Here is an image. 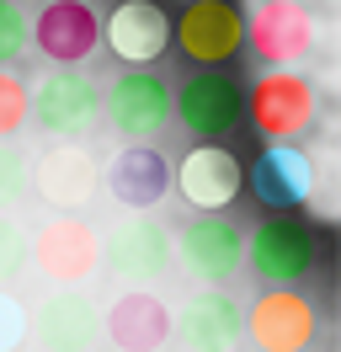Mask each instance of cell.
Returning a JSON list of instances; mask_svg holds the SVG:
<instances>
[{
  "instance_id": "obj_1",
  "label": "cell",
  "mask_w": 341,
  "mask_h": 352,
  "mask_svg": "<svg viewBox=\"0 0 341 352\" xmlns=\"http://www.w3.org/2000/svg\"><path fill=\"white\" fill-rule=\"evenodd\" d=\"M245 118L261 139L294 144L320 123V86L304 69H261L245 96Z\"/></svg>"
},
{
  "instance_id": "obj_2",
  "label": "cell",
  "mask_w": 341,
  "mask_h": 352,
  "mask_svg": "<svg viewBox=\"0 0 341 352\" xmlns=\"http://www.w3.org/2000/svg\"><path fill=\"white\" fill-rule=\"evenodd\" d=\"M27 262L54 288H85L102 272V235L80 214H59V219L43 224L38 235H27Z\"/></svg>"
},
{
  "instance_id": "obj_3",
  "label": "cell",
  "mask_w": 341,
  "mask_h": 352,
  "mask_svg": "<svg viewBox=\"0 0 341 352\" xmlns=\"http://www.w3.org/2000/svg\"><path fill=\"white\" fill-rule=\"evenodd\" d=\"M27 123L54 133L59 144H80L85 133L102 123V91L85 69H48L32 86V112Z\"/></svg>"
},
{
  "instance_id": "obj_4",
  "label": "cell",
  "mask_w": 341,
  "mask_h": 352,
  "mask_svg": "<svg viewBox=\"0 0 341 352\" xmlns=\"http://www.w3.org/2000/svg\"><path fill=\"white\" fill-rule=\"evenodd\" d=\"M245 43L267 69H298L320 43V22L298 0H256L245 16Z\"/></svg>"
},
{
  "instance_id": "obj_5",
  "label": "cell",
  "mask_w": 341,
  "mask_h": 352,
  "mask_svg": "<svg viewBox=\"0 0 341 352\" xmlns=\"http://www.w3.org/2000/svg\"><path fill=\"white\" fill-rule=\"evenodd\" d=\"M320 262V241L315 230L294 214H277V219L256 224V235L245 241V267L267 288H298Z\"/></svg>"
},
{
  "instance_id": "obj_6",
  "label": "cell",
  "mask_w": 341,
  "mask_h": 352,
  "mask_svg": "<svg viewBox=\"0 0 341 352\" xmlns=\"http://www.w3.org/2000/svg\"><path fill=\"white\" fill-rule=\"evenodd\" d=\"M102 118L123 139L144 144V139L170 129V86L155 69H123L102 86Z\"/></svg>"
},
{
  "instance_id": "obj_7",
  "label": "cell",
  "mask_w": 341,
  "mask_h": 352,
  "mask_svg": "<svg viewBox=\"0 0 341 352\" xmlns=\"http://www.w3.org/2000/svg\"><path fill=\"white\" fill-rule=\"evenodd\" d=\"M170 118L192 133V139H224V133L240 129V118H245V91L234 86L224 69H197L192 80H182V91L170 96Z\"/></svg>"
},
{
  "instance_id": "obj_8",
  "label": "cell",
  "mask_w": 341,
  "mask_h": 352,
  "mask_svg": "<svg viewBox=\"0 0 341 352\" xmlns=\"http://www.w3.org/2000/svg\"><path fill=\"white\" fill-rule=\"evenodd\" d=\"M102 267L123 288H149L170 272V235L166 224H155L149 214H128L123 224H112V235L102 241Z\"/></svg>"
},
{
  "instance_id": "obj_9",
  "label": "cell",
  "mask_w": 341,
  "mask_h": 352,
  "mask_svg": "<svg viewBox=\"0 0 341 352\" xmlns=\"http://www.w3.org/2000/svg\"><path fill=\"white\" fill-rule=\"evenodd\" d=\"M245 336L256 352H309L320 336V309L298 288H267L245 309Z\"/></svg>"
},
{
  "instance_id": "obj_10",
  "label": "cell",
  "mask_w": 341,
  "mask_h": 352,
  "mask_svg": "<svg viewBox=\"0 0 341 352\" xmlns=\"http://www.w3.org/2000/svg\"><path fill=\"white\" fill-rule=\"evenodd\" d=\"M27 27H32L27 43L38 48L54 69H80L96 54V43H102V16H96L91 0H48Z\"/></svg>"
},
{
  "instance_id": "obj_11",
  "label": "cell",
  "mask_w": 341,
  "mask_h": 352,
  "mask_svg": "<svg viewBox=\"0 0 341 352\" xmlns=\"http://www.w3.org/2000/svg\"><path fill=\"white\" fill-rule=\"evenodd\" d=\"M176 48L187 54L197 69L230 65L245 48V16L234 0H187L176 16Z\"/></svg>"
},
{
  "instance_id": "obj_12",
  "label": "cell",
  "mask_w": 341,
  "mask_h": 352,
  "mask_svg": "<svg viewBox=\"0 0 341 352\" xmlns=\"http://www.w3.org/2000/svg\"><path fill=\"white\" fill-rule=\"evenodd\" d=\"M176 256L203 288H224L245 267V235L240 224H230L224 214H197V219L182 224L176 235Z\"/></svg>"
},
{
  "instance_id": "obj_13",
  "label": "cell",
  "mask_w": 341,
  "mask_h": 352,
  "mask_svg": "<svg viewBox=\"0 0 341 352\" xmlns=\"http://www.w3.org/2000/svg\"><path fill=\"white\" fill-rule=\"evenodd\" d=\"M176 192L187 208L197 214H224L240 203L245 192V166L234 160V150L224 144H192L182 160H176Z\"/></svg>"
},
{
  "instance_id": "obj_14",
  "label": "cell",
  "mask_w": 341,
  "mask_h": 352,
  "mask_svg": "<svg viewBox=\"0 0 341 352\" xmlns=\"http://www.w3.org/2000/svg\"><path fill=\"white\" fill-rule=\"evenodd\" d=\"M176 342L187 352H234L245 342V305L230 288H197L187 305L176 309Z\"/></svg>"
},
{
  "instance_id": "obj_15",
  "label": "cell",
  "mask_w": 341,
  "mask_h": 352,
  "mask_svg": "<svg viewBox=\"0 0 341 352\" xmlns=\"http://www.w3.org/2000/svg\"><path fill=\"white\" fill-rule=\"evenodd\" d=\"M96 182H102V166H96V155L85 150V144H48L32 160V171H27V187L48 208H59V214L85 208L91 192H96Z\"/></svg>"
},
{
  "instance_id": "obj_16",
  "label": "cell",
  "mask_w": 341,
  "mask_h": 352,
  "mask_svg": "<svg viewBox=\"0 0 341 352\" xmlns=\"http://www.w3.org/2000/svg\"><path fill=\"white\" fill-rule=\"evenodd\" d=\"M102 187L107 198L128 208V214H149L170 198V160L155 144H123L102 166Z\"/></svg>"
},
{
  "instance_id": "obj_17",
  "label": "cell",
  "mask_w": 341,
  "mask_h": 352,
  "mask_svg": "<svg viewBox=\"0 0 341 352\" xmlns=\"http://www.w3.org/2000/svg\"><path fill=\"white\" fill-rule=\"evenodd\" d=\"M102 43L123 59V69H149L170 43V16L160 0H118L102 22Z\"/></svg>"
},
{
  "instance_id": "obj_18",
  "label": "cell",
  "mask_w": 341,
  "mask_h": 352,
  "mask_svg": "<svg viewBox=\"0 0 341 352\" xmlns=\"http://www.w3.org/2000/svg\"><path fill=\"white\" fill-rule=\"evenodd\" d=\"M102 336L118 352H160L170 342V305L155 288H118L102 309Z\"/></svg>"
},
{
  "instance_id": "obj_19",
  "label": "cell",
  "mask_w": 341,
  "mask_h": 352,
  "mask_svg": "<svg viewBox=\"0 0 341 352\" xmlns=\"http://www.w3.org/2000/svg\"><path fill=\"white\" fill-rule=\"evenodd\" d=\"M32 336L48 352H91L102 336V309L85 288H54L32 315Z\"/></svg>"
},
{
  "instance_id": "obj_20",
  "label": "cell",
  "mask_w": 341,
  "mask_h": 352,
  "mask_svg": "<svg viewBox=\"0 0 341 352\" xmlns=\"http://www.w3.org/2000/svg\"><path fill=\"white\" fill-rule=\"evenodd\" d=\"M245 182H251L256 198L267 203V208H277V214L304 208L309 192H315V155L298 150V144H267V150L256 155Z\"/></svg>"
},
{
  "instance_id": "obj_21",
  "label": "cell",
  "mask_w": 341,
  "mask_h": 352,
  "mask_svg": "<svg viewBox=\"0 0 341 352\" xmlns=\"http://www.w3.org/2000/svg\"><path fill=\"white\" fill-rule=\"evenodd\" d=\"M27 112H32V86L16 69H0V139H16L27 129Z\"/></svg>"
},
{
  "instance_id": "obj_22",
  "label": "cell",
  "mask_w": 341,
  "mask_h": 352,
  "mask_svg": "<svg viewBox=\"0 0 341 352\" xmlns=\"http://www.w3.org/2000/svg\"><path fill=\"white\" fill-rule=\"evenodd\" d=\"M27 171H32V160H27L11 139H0V214H11V208L27 198Z\"/></svg>"
},
{
  "instance_id": "obj_23",
  "label": "cell",
  "mask_w": 341,
  "mask_h": 352,
  "mask_svg": "<svg viewBox=\"0 0 341 352\" xmlns=\"http://www.w3.org/2000/svg\"><path fill=\"white\" fill-rule=\"evenodd\" d=\"M27 38H32L27 11H21L16 0H0V69H11L27 54Z\"/></svg>"
},
{
  "instance_id": "obj_24",
  "label": "cell",
  "mask_w": 341,
  "mask_h": 352,
  "mask_svg": "<svg viewBox=\"0 0 341 352\" xmlns=\"http://www.w3.org/2000/svg\"><path fill=\"white\" fill-rule=\"evenodd\" d=\"M27 336H32V309L11 288H0V352H21Z\"/></svg>"
},
{
  "instance_id": "obj_25",
  "label": "cell",
  "mask_w": 341,
  "mask_h": 352,
  "mask_svg": "<svg viewBox=\"0 0 341 352\" xmlns=\"http://www.w3.org/2000/svg\"><path fill=\"white\" fill-rule=\"evenodd\" d=\"M336 187H341V166H336V155H315V192H309V208H315L320 219H336V214H341Z\"/></svg>"
},
{
  "instance_id": "obj_26",
  "label": "cell",
  "mask_w": 341,
  "mask_h": 352,
  "mask_svg": "<svg viewBox=\"0 0 341 352\" xmlns=\"http://www.w3.org/2000/svg\"><path fill=\"white\" fill-rule=\"evenodd\" d=\"M27 267V230H21L11 214H0V288Z\"/></svg>"
}]
</instances>
